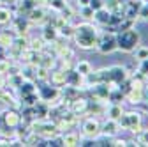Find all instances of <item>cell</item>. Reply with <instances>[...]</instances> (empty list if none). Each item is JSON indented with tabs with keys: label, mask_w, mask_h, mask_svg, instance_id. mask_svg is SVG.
Here are the masks:
<instances>
[{
	"label": "cell",
	"mask_w": 148,
	"mask_h": 147,
	"mask_svg": "<svg viewBox=\"0 0 148 147\" xmlns=\"http://www.w3.org/2000/svg\"><path fill=\"white\" fill-rule=\"evenodd\" d=\"M118 43H120V48H123V50H132L134 44L138 43V34L136 32H123L120 35Z\"/></svg>",
	"instance_id": "6da1fadb"
},
{
	"label": "cell",
	"mask_w": 148,
	"mask_h": 147,
	"mask_svg": "<svg viewBox=\"0 0 148 147\" xmlns=\"http://www.w3.org/2000/svg\"><path fill=\"white\" fill-rule=\"evenodd\" d=\"M102 44H104V46H102V51H111V50L115 48V46H113V44H115V41H113V39H109V41L106 39Z\"/></svg>",
	"instance_id": "7a4b0ae2"
},
{
	"label": "cell",
	"mask_w": 148,
	"mask_h": 147,
	"mask_svg": "<svg viewBox=\"0 0 148 147\" xmlns=\"http://www.w3.org/2000/svg\"><path fill=\"white\" fill-rule=\"evenodd\" d=\"M101 6V0H92V7H99Z\"/></svg>",
	"instance_id": "3957f363"
}]
</instances>
